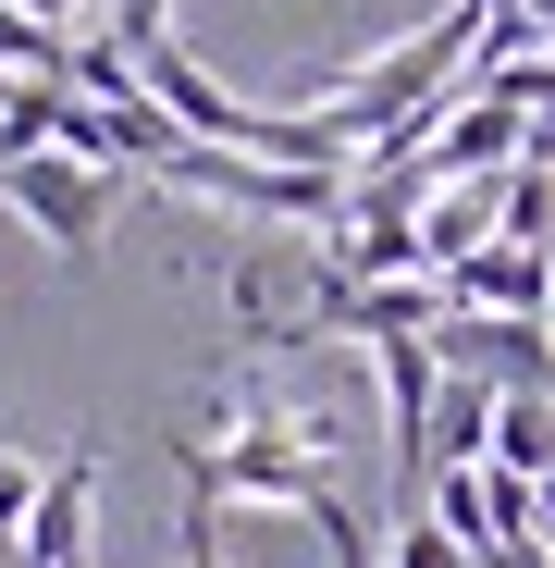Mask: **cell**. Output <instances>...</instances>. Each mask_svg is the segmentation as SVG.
I'll list each match as a JSON object with an SVG mask.
<instances>
[{"label": "cell", "instance_id": "9c48e42d", "mask_svg": "<svg viewBox=\"0 0 555 568\" xmlns=\"http://www.w3.org/2000/svg\"><path fill=\"white\" fill-rule=\"evenodd\" d=\"M531 507H543V544H555V469H543V483H531Z\"/></svg>", "mask_w": 555, "mask_h": 568}, {"label": "cell", "instance_id": "8992f818", "mask_svg": "<svg viewBox=\"0 0 555 568\" xmlns=\"http://www.w3.org/2000/svg\"><path fill=\"white\" fill-rule=\"evenodd\" d=\"M100 38H124V50H148V38H173V0H112V26Z\"/></svg>", "mask_w": 555, "mask_h": 568}, {"label": "cell", "instance_id": "7a4b0ae2", "mask_svg": "<svg viewBox=\"0 0 555 568\" xmlns=\"http://www.w3.org/2000/svg\"><path fill=\"white\" fill-rule=\"evenodd\" d=\"M444 310H494V322H543V310H555V247L482 235L470 260H444Z\"/></svg>", "mask_w": 555, "mask_h": 568}, {"label": "cell", "instance_id": "ba28073f", "mask_svg": "<svg viewBox=\"0 0 555 568\" xmlns=\"http://www.w3.org/2000/svg\"><path fill=\"white\" fill-rule=\"evenodd\" d=\"M13 13H38V26H74V13H86V0H13Z\"/></svg>", "mask_w": 555, "mask_h": 568}, {"label": "cell", "instance_id": "277c9868", "mask_svg": "<svg viewBox=\"0 0 555 568\" xmlns=\"http://www.w3.org/2000/svg\"><path fill=\"white\" fill-rule=\"evenodd\" d=\"M494 469H518V483L555 469V396H494Z\"/></svg>", "mask_w": 555, "mask_h": 568}, {"label": "cell", "instance_id": "3957f363", "mask_svg": "<svg viewBox=\"0 0 555 568\" xmlns=\"http://www.w3.org/2000/svg\"><path fill=\"white\" fill-rule=\"evenodd\" d=\"M86 507H100V433L86 445H62L50 457V483H38V507H25V568H86Z\"/></svg>", "mask_w": 555, "mask_h": 568}, {"label": "cell", "instance_id": "5b68a950", "mask_svg": "<svg viewBox=\"0 0 555 568\" xmlns=\"http://www.w3.org/2000/svg\"><path fill=\"white\" fill-rule=\"evenodd\" d=\"M38 483H50V469H38L25 445H0V556L25 544V507H38Z\"/></svg>", "mask_w": 555, "mask_h": 568}, {"label": "cell", "instance_id": "30bf717a", "mask_svg": "<svg viewBox=\"0 0 555 568\" xmlns=\"http://www.w3.org/2000/svg\"><path fill=\"white\" fill-rule=\"evenodd\" d=\"M543 322H555V310H543Z\"/></svg>", "mask_w": 555, "mask_h": 568}, {"label": "cell", "instance_id": "6da1fadb", "mask_svg": "<svg viewBox=\"0 0 555 568\" xmlns=\"http://www.w3.org/2000/svg\"><path fill=\"white\" fill-rule=\"evenodd\" d=\"M0 199H13L62 260H100V235H112V199H124V173H100V161H74V149H25V161H0Z\"/></svg>", "mask_w": 555, "mask_h": 568}, {"label": "cell", "instance_id": "52a82bcc", "mask_svg": "<svg viewBox=\"0 0 555 568\" xmlns=\"http://www.w3.org/2000/svg\"><path fill=\"white\" fill-rule=\"evenodd\" d=\"M185 568H223V507L185 495Z\"/></svg>", "mask_w": 555, "mask_h": 568}]
</instances>
